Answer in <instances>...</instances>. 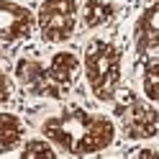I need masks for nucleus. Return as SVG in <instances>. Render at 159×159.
<instances>
[{
  "instance_id": "obj_1",
  "label": "nucleus",
  "mask_w": 159,
  "mask_h": 159,
  "mask_svg": "<svg viewBox=\"0 0 159 159\" xmlns=\"http://www.w3.org/2000/svg\"><path fill=\"white\" fill-rule=\"evenodd\" d=\"M41 136L69 157H90L116 141V121L103 113L69 105L41 123Z\"/></svg>"
},
{
  "instance_id": "obj_2",
  "label": "nucleus",
  "mask_w": 159,
  "mask_h": 159,
  "mask_svg": "<svg viewBox=\"0 0 159 159\" xmlns=\"http://www.w3.org/2000/svg\"><path fill=\"white\" fill-rule=\"evenodd\" d=\"M121 67L123 54L108 39H90L82 54V69L95 100L111 103L121 93Z\"/></svg>"
},
{
  "instance_id": "obj_3",
  "label": "nucleus",
  "mask_w": 159,
  "mask_h": 159,
  "mask_svg": "<svg viewBox=\"0 0 159 159\" xmlns=\"http://www.w3.org/2000/svg\"><path fill=\"white\" fill-rule=\"evenodd\" d=\"M113 118L131 141H146L159 134V111L134 90H121L113 100Z\"/></svg>"
},
{
  "instance_id": "obj_4",
  "label": "nucleus",
  "mask_w": 159,
  "mask_h": 159,
  "mask_svg": "<svg viewBox=\"0 0 159 159\" xmlns=\"http://www.w3.org/2000/svg\"><path fill=\"white\" fill-rule=\"evenodd\" d=\"M80 21L77 0H41L36 11V26L46 44H62L72 39Z\"/></svg>"
},
{
  "instance_id": "obj_5",
  "label": "nucleus",
  "mask_w": 159,
  "mask_h": 159,
  "mask_svg": "<svg viewBox=\"0 0 159 159\" xmlns=\"http://www.w3.org/2000/svg\"><path fill=\"white\" fill-rule=\"evenodd\" d=\"M16 80L28 95L34 98H49V100H62V93L57 90V85L49 77L46 64H41L34 57H21L16 62Z\"/></svg>"
},
{
  "instance_id": "obj_6",
  "label": "nucleus",
  "mask_w": 159,
  "mask_h": 159,
  "mask_svg": "<svg viewBox=\"0 0 159 159\" xmlns=\"http://www.w3.org/2000/svg\"><path fill=\"white\" fill-rule=\"evenodd\" d=\"M36 26V16L26 5L13 0H0V39L5 46L16 41H26Z\"/></svg>"
},
{
  "instance_id": "obj_7",
  "label": "nucleus",
  "mask_w": 159,
  "mask_h": 159,
  "mask_svg": "<svg viewBox=\"0 0 159 159\" xmlns=\"http://www.w3.org/2000/svg\"><path fill=\"white\" fill-rule=\"evenodd\" d=\"M134 44L139 57H146L159 49V0H149L139 13L134 26Z\"/></svg>"
},
{
  "instance_id": "obj_8",
  "label": "nucleus",
  "mask_w": 159,
  "mask_h": 159,
  "mask_svg": "<svg viewBox=\"0 0 159 159\" xmlns=\"http://www.w3.org/2000/svg\"><path fill=\"white\" fill-rule=\"evenodd\" d=\"M49 77H52V82L57 85V90L67 95V90L72 87L75 77L80 75V69H82V62L77 59L75 52H67V49H62V52H54L52 57H49Z\"/></svg>"
},
{
  "instance_id": "obj_9",
  "label": "nucleus",
  "mask_w": 159,
  "mask_h": 159,
  "mask_svg": "<svg viewBox=\"0 0 159 159\" xmlns=\"http://www.w3.org/2000/svg\"><path fill=\"white\" fill-rule=\"evenodd\" d=\"M23 136H26V126L21 123V118L8 111L0 113V152L11 154L13 149L21 146Z\"/></svg>"
},
{
  "instance_id": "obj_10",
  "label": "nucleus",
  "mask_w": 159,
  "mask_h": 159,
  "mask_svg": "<svg viewBox=\"0 0 159 159\" xmlns=\"http://www.w3.org/2000/svg\"><path fill=\"white\" fill-rule=\"evenodd\" d=\"M116 16V5L111 0H85L82 11H80V21L85 28H100L111 23Z\"/></svg>"
},
{
  "instance_id": "obj_11",
  "label": "nucleus",
  "mask_w": 159,
  "mask_h": 159,
  "mask_svg": "<svg viewBox=\"0 0 159 159\" xmlns=\"http://www.w3.org/2000/svg\"><path fill=\"white\" fill-rule=\"evenodd\" d=\"M141 87L146 100L159 105V57H149L141 69Z\"/></svg>"
},
{
  "instance_id": "obj_12",
  "label": "nucleus",
  "mask_w": 159,
  "mask_h": 159,
  "mask_svg": "<svg viewBox=\"0 0 159 159\" xmlns=\"http://www.w3.org/2000/svg\"><path fill=\"white\" fill-rule=\"evenodd\" d=\"M18 159H57V149L49 139H28Z\"/></svg>"
},
{
  "instance_id": "obj_13",
  "label": "nucleus",
  "mask_w": 159,
  "mask_h": 159,
  "mask_svg": "<svg viewBox=\"0 0 159 159\" xmlns=\"http://www.w3.org/2000/svg\"><path fill=\"white\" fill-rule=\"evenodd\" d=\"M134 159H159V152H157V149H141Z\"/></svg>"
},
{
  "instance_id": "obj_14",
  "label": "nucleus",
  "mask_w": 159,
  "mask_h": 159,
  "mask_svg": "<svg viewBox=\"0 0 159 159\" xmlns=\"http://www.w3.org/2000/svg\"><path fill=\"white\" fill-rule=\"evenodd\" d=\"M8 100H11V80L3 75V103H8Z\"/></svg>"
}]
</instances>
